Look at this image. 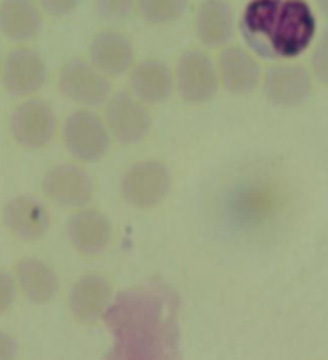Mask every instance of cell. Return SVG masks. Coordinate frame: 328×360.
Here are the masks:
<instances>
[{"mask_svg":"<svg viewBox=\"0 0 328 360\" xmlns=\"http://www.w3.org/2000/svg\"><path fill=\"white\" fill-rule=\"evenodd\" d=\"M18 356V342L13 336L0 330V360H15Z\"/></svg>","mask_w":328,"mask_h":360,"instance_id":"484cf974","label":"cell"},{"mask_svg":"<svg viewBox=\"0 0 328 360\" xmlns=\"http://www.w3.org/2000/svg\"><path fill=\"white\" fill-rule=\"evenodd\" d=\"M220 84L234 95H248L263 82V71L256 58L239 45H226L218 56Z\"/></svg>","mask_w":328,"mask_h":360,"instance_id":"7c38bea8","label":"cell"},{"mask_svg":"<svg viewBox=\"0 0 328 360\" xmlns=\"http://www.w3.org/2000/svg\"><path fill=\"white\" fill-rule=\"evenodd\" d=\"M96 13L108 22H122L130 18L138 7V0H95Z\"/></svg>","mask_w":328,"mask_h":360,"instance_id":"7402d4cb","label":"cell"},{"mask_svg":"<svg viewBox=\"0 0 328 360\" xmlns=\"http://www.w3.org/2000/svg\"><path fill=\"white\" fill-rule=\"evenodd\" d=\"M111 301V287L106 278L99 276H85L75 283L69 306L72 314L82 322L98 321L108 311Z\"/></svg>","mask_w":328,"mask_h":360,"instance_id":"d6986e66","label":"cell"},{"mask_svg":"<svg viewBox=\"0 0 328 360\" xmlns=\"http://www.w3.org/2000/svg\"><path fill=\"white\" fill-rule=\"evenodd\" d=\"M40 10L53 18H64L77 10L80 0H36Z\"/></svg>","mask_w":328,"mask_h":360,"instance_id":"cb8c5ba5","label":"cell"},{"mask_svg":"<svg viewBox=\"0 0 328 360\" xmlns=\"http://www.w3.org/2000/svg\"><path fill=\"white\" fill-rule=\"evenodd\" d=\"M0 77L10 96H31L46 82V65L39 51L29 46H16L5 56Z\"/></svg>","mask_w":328,"mask_h":360,"instance_id":"ba28073f","label":"cell"},{"mask_svg":"<svg viewBox=\"0 0 328 360\" xmlns=\"http://www.w3.org/2000/svg\"><path fill=\"white\" fill-rule=\"evenodd\" d=\"M314 2H315V5H317L320 13L328 20V0H314Z\"/></svg>","mask_w":328,"mask_h":360,"instance_id":"4316f807","label":"cell"},{"mask_svg":"<svg viewBox=\"0 0 328 360\" xmlns=\"http://www.w3.org/2000/svg\"><path fill=\"white\" fill-rule=\"evenodd\" d=\"M175 85L179 96L189 104L213 100L220 89L218 68L202 50H189L179 58L175 71Z\"/></svg>","mask_w":328,"mask_h":360,"instance_id":"277c9868","label":"cell"},{"mask_svg":"<svg viewBox=\"0 0 328 360\" xmlns=\"http://www.w3.org/2000/svg\"><path fill=\"white\" fill-rule=\"evenodd\" d=\"M64 144L72 158L82 162H96L108 153L111 131L99 115L79 109L66 119L63 129Z\"/></svg>","mask_w":328,"mask_h":360,"instance_id":"5b68a950","label":"cell"},{"mask_svg":"<svg viewBox=\"0 0 328 360\" xmlns=\"http://www.w3.org/2000/svg\"><path fill=\"white\" fill-rule=\"evenodd\" d=\"M240 31L260 56L293 60L313 45L317 21L308 0H250Z\"/></svg>","mask_w":328,"mask_h":360,"instance_id":"7a4b0ae2","label":"cell"},{"mask_svg":"<svg viewBox=\"0 0 328 360\" xmlns=\"http://www.w3.org/2000/svg\"><path fill=\"white\" fill-rule=\"evenodd\" d=\"M5 228L21 240H36L50 228V214L45 205L32 195H18L4 207Z\"/></svg>","mask_w":328,"mask_h":360,"instance_id":"5bb4252c","label":"cell"},{"mask_svg":"<svg viewBox=\"0 0 328 360\" xmlns=\"http://www.w3.org/2000/svg\"><path fill=\"white\" fill-rule=\"evenodd\" d=\"M263 91L269 103L280 108H295L313 93V75L295 63H277L263 75Z\"/></svg>","mask_w":328,"mask_h":360,"instance_id":"30bf717a","label":"cell"},{"mask_svg":"<svg viewBox=\"0 0 328 360\" xmlns=\"http://www.w3.org/2000/svg\"><path fill=\"white\" fill-rule=\"evenodd\" d=\"M42 191L51 202L61 207L79 208L93 197V181L84 168L61 164L50 168L42 179Z\"/></svg>","mask_w":328,"mask_h":360,"instance_id":"8fae6325","label":"cell"},{"mask_svg":"<svg viewBox=\"0 0 328 360\" xmlns=\"http://www.w3.org/2000/svg\"><path fill=\"white\" fill-rule=\"evenodd\" d=\"M172 188V175L159 160H143L132 165L122 178V195L137 208H152L165 199Z\"/></svg>","mask_w":328,"mask_h":360,"instance_id":"8992f818","label":"cell"},{"mask_svg":"<svg viewBox=\"0 0 328 360\" xmlns=\"http://www.w3.org/2000/svg\"><path fill=\"white\" fill-rule=\"evenodd\" d=\"M130 89L144 104H160L173 95L175 74L159 60H144L132 69Z\"/></svg>","mask_w":328,"mask_h":360,"instance_id":"2e32d148","label":"cell"},{"mask_svg":"<svg viewBox=\"0 0 328 360\" xmlns=\"http://www.w3.org/2000/svg\"><path fill=\"white\" fill-rule=\"evenodd\" d=\"M42 13L36 0H2L0 32L11 42H29L42 31Z\"/></svg>","mask_w":328,"mask_h":360,"instance_id":"e0dca14e","label":"cell"},{"mask_svg":"<svg viewBox=\"0 0 328 360\" xmlns=\"http://www.w3.org/2000/svg\"><path fill=\"white\" fill-rule=\"evenodd\" d=\"M310 69L320 84L328 85V27L322 31L314 45L310 55Z\"/></svg>","mask_w":328,"mask_h":360,"instance_id":"603a6c76","label":"cell"},{"mask_svg":"<svg viewBox=\"0 0 328 360\" xmlns=\"http://www.w3.org/2000/svg\"><path fill=\"white\" fill-rule=\"evenodd\" d=\"M16 278L31 303L44 304L53 298L58 290V281L50 266L37 258H26L16 266Z\"/></svg>","mask_w":328,"mask_h":360,"instance_id":"ffe728a7","label":"cell"},{"mask_svg":"<svg viewBox=\"0 0 328 360\" xmlns=\"http://www.w3.org/2000/svg\"><path fill=\"white\" fill-rule=\"evenodd\" d=\"M236 32V15L227 0H203L196 15L197 39L205 46H226Z\"/></svg>","mask_w":328,"mask_h":360,"instance_id":"9a60e30c","label":"cell"},{"mask_svg":"<svg viewBox=\"0 0 328 360\" xmlns=\"http://www.w3.org/2000/svg\"><path fill=\"white\" fill-rule=\"evenodd\" d=\"M187 0H138L137 11L149 25L160 26L184 15Z\"/></svg>","mask_w":328,"mask_h":360,"instance_id":"44dd1931","label":"cell"},{"mask_svg":"<svg viewBox=\"0 0 328 360\" xmlns=\"http://www.w3.org/2000/svg\"><path fill=\"white\" fill-rule=\"evenodd\" d=\"M58 89L68 100L85 108H96L111 98V82L90 61L72 58L66 61L58 74Z\"/></svg>","mask_w":328,"mask_h":360,"instance_id":"3957f363","label":"cell"},{"mask_svg":"<svg viewBox=\"0 0 328 360\" xmlns=\"http://www.w3.org/2000/svg\"><path fill=\"white\" fill-rule=\"evenodd\" d=\"M53 108L40 98L20 103L10 115V133L20 146L39 149L49 144L56 133Z\"/></svg>","mask_w":328,"mask_h":360,"instance_id":"52a82bcc","label":"cell"},{"mask_svg":"<svg viewBox=\"0 0 328 360\" xmlns=\"http://www.w3.org/2000/svg\"><path fill=\"white\" fill-rule=\"evenodd\" d=\"M16 295V285L13 277L8 272L0 271V316L10 309Z\"/></svg>","mask_w":328,"mask_h":360,"instance_id":"d4e9b609","label":"cell"},{"mask_svg":"<svg viewBox=\"0 0 328 360\" xmlns=\"http://www.w3.org/2000/svg\"><path fill=\"white\" fill-rule=\"evenodd\" d=\"M68 236L79 252L96 255L103 252L111 242L113 226L106 214L89 208L72 214L68 223Z\"/></svg>","mask_w":328,"mask_h":360,"instance_id":"ac0fdd59","label":"cell"},{"mask_svg":"<svg viewBox=\"0 0 328 360\" xmlns=\"http://www.w3.org/2000/svg\"><path fill=\"white\" fill-rule=\"evenodd\" d=\"M106 125L117 141L133 144L148 136L152 119L146 104L133 93L119 91L106 103Z\"/></svg>","mask_w":328,"mask_h":360,"instance_id":"9c48e42d","label":"cell"},{"mask_svg":"<svg viewBox=\"0 0 328 360\" xmlns=\"http://www.w3.org/2000/svg\"><path fill=\"white\" fill-rule=\"evenodd\" d=\"M89 56L92 65L106 77H120L133 68L134 49L124 32L106 29L93 37Z\"/></svg>","mask_w":328,"mask_h":360,"instance_id":"4fadbf2b","label":"cell"},{"mask_svg":"<svg viewBox=\"0 0 328 360\" xmlns=\"http://www.w3.org/2000/svg\"><path fill=\"white\" fill-rule=\"evenodd\" d=\"M111 360H177V303L167 288L139 287L117 296L104 312Z\"/></svg>","mask_w":328,"mask_h":360,"instance_id":"6da1fadb","label":"cell"},{"mask_svg":"<svg viewBox=\"0 0 328 360\" xmlns=\"http://www.w3.org/2000/svg\"><path fill=\"white\" fill-rule=\"evenodd\" d=\"M2 56H0V75H2Z\"/></svg>","mask_w":328,"mask_h":360,"instance_id":"83f0119b","label":"cell"}]
</instances>
